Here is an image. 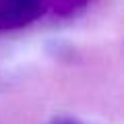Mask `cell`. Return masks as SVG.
Masks as SVG:
<instances>
[{
    "mask_svg": "<svg viewBox=\"0 0 124 124\" xmlns=\"http://www.w3.org/2000/svg\"><path fill=\"white\" fill-rule=\"evenodd\" d=\"M50 124H85L81 120H75V118H54Z\"/></svg>",
    "mask_w": 124,
    "mask_h": 124,
    "instance_id": "2",
    "label": "cell"
},
{
    "mask_svg": "<svg viewBox=\"0 0 124 124\" xmlns=\"http://www.w3.org/2000/svg\"><path fill=\"white\" fill-rule=\"evenodd\" d=\"M46 10V0H0V31L23 29L37 21Z\"/></svg>",
    "mask_w": 124,
    "mask_h": 124,
    "instance_id": "1",
    "label": "cell"
}]
</instances>
